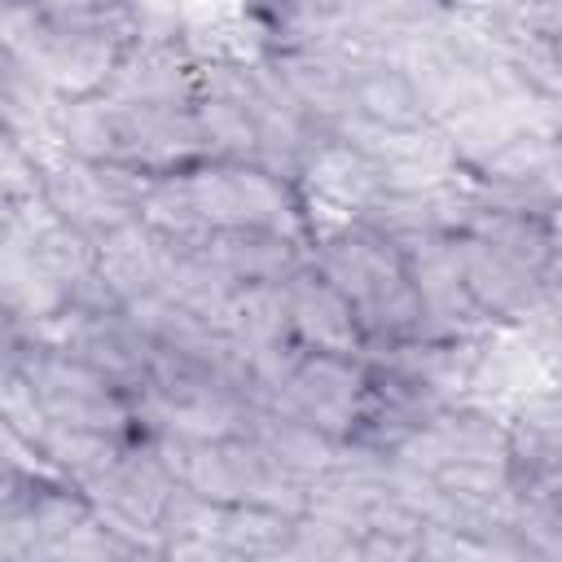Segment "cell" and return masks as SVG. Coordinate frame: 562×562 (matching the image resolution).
<instances>
[{
	"label": "cell",
	"mask_w": 562,
	"mask_h": 562,
	"mask_svg": "<svg viewBox=\"0 0 562 562\" xmlns=\"http://www.w3.org/2000/svg\"><path fill=\"white\" fill-rule=\"evenodd\" d=\"M140 35L136 4H35L9 9L0 44L13 48L61 101L105 92L123 53Z\"/></svg>",
	"instance_id": "cell-1"
},
{
	"label": "cell",
	"mask_w": 562,
	"mask_h": 562,
	"mask_svg": "<svg viewBox=\"0 0 562 562\" xmlns=\"http://www.w3.org/2000/svg\"><path fill=\"white\" fill-rule=\"evenodd\" d=\"M53 154L136 171L145 180L193 171L206 158V140L193 110L123 105L105 92L61 101L53 119Z\"/></svg>",
	"instance_id": "cell-2"
},
{
	"label": "cell",
	"mask_w": 562,
	"mask_h": 562,
	"mask_svg": "<svg viewBox=\"0 0 562 562\" xmlns=\"http://www.w3.org/2000/svg\"><path fill=\"white\" fill-rule=\"evenodd\" d=\"M312 263L351 303V312L364 329V351L422 334V303L413 290L408 259L373 224L351 220V224L316 228L312 233Z\"/></svg>",
	"instance_id": "cell-3"
},
{
	"label": "cell",
	"mask_w": 562,
	"mask_h": 562,
	"mask_svg": "<svg viewBox=\"0 0 562 562\" xmlns=\"http://www.w3.org/2000/svg\"><path fill=\"white\" fill-rule=\"evenodd\" d=\"M4 369L26 378L48 426L97 430V435H145L149 430L136 395H127L119 382L88 369L83 360L40 342L26 325H4Z\"/></svg>",
	"instance_id": "cell-4"
},
{
	"label": "cell",
	"mask_w": 562,
	"mask_h": 562,
	"mask_svg": "<svg viewBox=\"0 0 562 562\" xmlns=\"http://www.w3.org/2000/svg\"><path fill=\"white\" fill-rule=\"evenodd\" d=\"M167 448L180 470V483L206 505H272L294 518L312 514V487L285 474L268 457V448L246 430L220 439H189V443L167 439Z\"/></svg>",
	"instance_id": "cell-5"
},
{
	"label": "cell",
	"mask_w": 562,
	"mask_h": 562,
	"mask_svg": "<svg viewBox=\"0 0 562 562\" xmlns=\"http://www.w3.org/2000/svg\"><path fill=\"white\" fill-rule=\"evenodd\" d=\"M202 233H285L312 241V220L299 184L259 162H198L184 171Z\"/></svg>",
	"instance_id": "cell-6"
},
{
	"label": "cell",
	"mask_w": 562,
	"mask_h": 562,
	"mask_svg": "<svg viewBox=\"0 0 562 562\" xmlns=\"http://www.w3.org/2000/svg\"><path fill=\"white\" fill-rule=\"evenodd\" d=\"M180 492H184V483L171 461V448L154 430L140 435L136 443H127L123 457L83 487V496L92 501V509L101 518H110L114 527L132 531L136 540H145L154 549H162V527H167Z\"/></svg>",
	"instance_id": "cell-7"
},
{
	"label": "cell",
	"mask_w": 562,
	"mask_h": 562,
	"mask_svg": "<svg viewBox=\"0 0 562 562\" xmlns=\"http://www.w3.org/2000/svg\"><path fill=\"white\" fill-rule=\"evenodd\" d=\"M145 176L105 167V162H83L70 154H48L44 158V206L53 220L79 228L97 246L127 224L140 220V198H145Z\"/></svg>",
	"instance_id": "cell-8"
},
{
	"label": "cell",
	"mask_w": 562,
	"mask_h": 562,
	"mask_svg": "<svg viewBox=\"0 0 562 562\" xmlns=\"http://www.w3.org/2000/svg\"><path fill=\"white\" fill-rule=\"evenodd\" d=\"M369 395V360L364 356H329V351H303L290 378L281 382L277 400L285 413H294L303 426L325 435L329 443L347 448L360 408Z\"/></svg>",
	"instance_id": "cell-9"
},
{
	"label": "cell",
	"mask_w": 562,
	"mask_h": 562,
	"mask_svg": "<svg viewBox=\"0 0 562 562\" xmlns=\"http://www.w3.org/2000/svg\"><path fill=\"white\" fill-rule=\"evenodd\" d=\"M299 198L307 206L312 233L329 224L364 220L391 189L382 158L360 140H325L299 171Z\"/></svg>",
	"instance_id": "cell-10"
},
{
	"label": "cell",
	"mask_w": 562,
	"mask_h": 562,
	"mask_svg": "<svg viewBox=\"0 0 562 562\" xmlns=\"http://www.w3.org/2000/svg\"><path fill=\"white\" fill-rule=\"evenodd\" d=\"M351 53L347 66V101H351V136L347 140H395L435 132L426 97L404 61L378 53Z\"/></svg>",
	"instance_id": "cell-11"
},
{
	"label": "cell",
	"mask_w": 562,
	"mask_h": 562,
	"mask_svg": "<svg viewBox=\"0 0 562 562\" xmlns=\"http://www.w3.org/2000/svg\"><path fill=\"white\" fill-rule=\"evenodd\" d=\"M400 461L417 474L439 465H514L505 404H487V400L443 404Z\"/></svg>",
	"instance_id": "cell-12"
},
{
	"label": "cell",
	"mask_w": 562,
	"mask_h": 562,
	"mask_svg": "<svg viewBox=\"0 0 562 562\" xmlns=\"http://www.w3.org/2000/svg\"><path fill=\"white\" fill-rule=\"evenodd\" d=\"M180 250H184L180 241H171V237L154 233L145 220H136L123 233L101 241V277L114 290V299L127 312H136V307L167 299Z\"/></svg>",
	"instance_id": "cell-13"
},
{
	"label": "cell",
	"mask_w": 562,
	"mask_h": 562,
	"mask_svg": "<svg viewBox=\"0 0 562 562\" xmlns=\"http://www.w3.org/2000/svg\"><path fill=\"white\" fill-rule=\"evenodd\" d=\"M285 316H290V334L303 351L364 356V329H360L351 303L316 263H303L285 281Z\"/></svg>",
	"instance_id": "cell-14"
},
{
	"label": "cell",
	"mask_w": 562,
	"mask_h": 562,
	"mask_svg": "<svg viewBox=\"0 0 562 562\" xmlns=\"http://www.w3.org/2000/svg\"><path fill=\"white\" fill-rule=\"evenodd\" d=\"M457 263H461V277H465V290H470L474 307L501 334L518 329V321L527 316V307L536 303V294L549 277V272H531V268L496 255L492 246H483L465 233H457Z\"/></svg>",
	"instance_id": "cell-15"
},
{
	"label": "cell",
	"mask_w": 562,
	"mask_h": 562,
	"mask_svg": "<svg viewBox=\"0 0 562 562\" xmlns=\"http://www.w3.org/2000/svg\"><path fill=\"white\" fill-rule=\"evenodd\" d=\"M237 290L285 285L303 263H312V241L285 233H215L198 246Z\"/></svg>",
	"instance_id": "cell-16"
},
{
	"label": "cell",
	"mask_w": 562,
	"mask_h": 562,
	"mask_svg": "<svg viewBox=\"0 0 562 562\" xmlns=\"http://www.w3.org/2000/svg\"><path fill=\"white\" fill-rule=\"evenodd\" d=\"M461 233L492 246L496 255L531 268V272H549V263L558 255V241L549 233V215H540V211H509V206H479L474 202Z\"/></svg>",
	"instance_id": "cell-17"
},
{
	"label": "cell",
	"mask_w": 562,
	"mask_h": 562,
	"mask_svg": "<svg viewBox=\"0 0 562 562\" xmlns=\"http://www.w3.org/2000/svg\"><path fill=\"white\" fill-rule=\"evenodd\" d=\"M294 514L272 509V505H211L206 544H220L224 553L241 558V562H263L290 531H294Z\"/></svg>",
	"instance_id": "cell-18"
},
{
	"label": "cell",
	"mask_w": 562,
	"mask_h": 562,
	"mask_svg": "<svg viewBox=\"0 0 562 562\" xmlns=\"http://www.w3.org/2000/svg\"><path fill=\"white\" fill-rule=\"evenodd\" d=\"M514 461H558L562 457V391L540 382L505 404Z\"/></svg>",
	"instance_id": "cell-19"
},
{
	"label": "cell",
	"mask_w": 562,
	"mask_h": 562,
	"mask_svg": "<svg viewBox=\"0 0 562 562\" xmlns=\"http://www.w3.org/2000/svg\"><path fill=\"white\" fill-rule=\"evenodd\" d=\"M162 549L136 540L132 531L114 527L110 518H101L97 509L48 549V562H154Z\"/></svg>",
	"instance_id": "cell-20"
},
{
	"label": "cell",
	"mask_w": 562,
	"mask_h": 562,
	"mask_svg": "<svg viewBox=\"0 0 562 562\" xmlns=\"http://www.w3.org/2000/svg\"><path fill=\"white\" fill-rule=\"evenodd\" d=\"M422 536H426V518L417 509L400 505L386 518H378L360 531H347L342 562H413Z\"/></svg>",
	"instance_id": "cell-21"
},
{
	"label": "cell",
	"mask_w": 562,
	"mask_h": 562,
	"mask_svg": "<svg viewBox=\"0 0 562 562\" xmlns=\"http://www.w3.org/2000/svg\"><path fill=\"white\" fill-rule=\"evenodd\" d=\"M342 544H347V527L321 514H303L294 531L263 562H342Z\"/></svg>",
	"instance_id": "cell-22"
},
{
	"label": "cell",
	"mask_w": 562,
	"mask_h": 562,
	"mask_svg": "<svg viewBox=\"0 0 562 562\" xmlns=\"http://www.w3.org/2000/svg\"><path fill=\"white\" fill-rule=\"evenodd\" d=\"M536 364H540V378L562 391V338H558L553 347H544V351L536 356Z\"/></svg>",
	"instance_id": "cell-23"
},
{
	"label": "cell",
	"mask_w": 562,
	"mask_h": 562,
	"mask_svg": "<svg viewBox=\"0 0 562 562\" xmlns=\"http://www.w3.org/2000/svg\"><path fill=\"white\" fill-rule=\"evenodd\" d=\"M549 233H553V241H558V250H562V198H558L553 211H549Z\"/></svg>",
	"instance_id": "cell-24"
},
{
	"label": "cell",
	"mask_w": 562,
	"mask_h": 562,
	"mask_svg": "<svg viewBox=\"0 0 562 562\" xmlns=\"http://www.w3.org/2000/svg\"><path fill=\"white\" fill-rule=\"evenodd\" d=\"M549 277H553V281H558V285H562V250H558V255H553V263H549Z\"/></svg>",
	"instance_id": "cell-25"
},
{
	"label": "cell",
	"mask_w": 562,
	"mask_h": 562,
	"mask_svg": "<svg viewBox=\"0 0 562 562\" xmlns=\"http://www.w3.org/2000/svg\"><path fill=\"white\" fill-rule=\"evenodd\" d=\"M553 145H558V176H562V123H558V132H553Z\"/></svg>",
	"instance_id": "cell-26"
}]
</instances>
